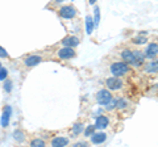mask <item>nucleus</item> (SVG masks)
I'll use <instances>...</instances> for the list:
<instances>
[{"label":"nucleus","instance_id":"1","mask_svg":"<svg viewBox=\"0 0 158 147\" xmlns=\"http://www.w3.org/2000/svg\"><path fill=\"white\" fill-rule=\"evenodd\" d=\"M131 72V67L128 63H125L124 61H117V62H113L111 65V74L113 76H125L127 74Z\"/></svg>","mask_w":158,"mask_h":147},{"label":"nucleus","instance_id":"2","mask_svg":"<svg viewBox=\"0 0 158 147\" xmlns=\"http://www.w3.org/2000/svg\"><path fill=\"white\" fill-rule=\"evenodd\" d=\"M111 99H112V93H111L110 89H100V91H98V93H96V101H98L99 105L106 106L108 102L111 101Z\"/></svg>","mask_w":158,"mask_h":147},{"label":"nucleus","instance_id":"3","mask_svg":"<svg viewBox=\"0 0 158 147\" xmlns=\"http://www.w3.org/2000/svg\"><path fill=\"white\" fill-rule=\"evenodd\" d=\"M106 85H107V89L110 91H118L120 88H123V80L118 76L108 77L106 80Z\"/></svg>","mask_w":158,"mask_h":147},{"label":"nucleus","instance_id":"4","mask_svg":"<svg viewBox=\"0 0 158 147\" xmlns=\"http://www.w3.org/2000/svg\"><path fill=\"white\" fill-rule=\"evenodd\" d=\"M57 55L61 58V59H73V58H75L77 53L74 50V47H70V46H63L62 49H59Z\"/></svg>","mask_w":158,"mask_h":147},{"label":"nucleus","instance_id":"5","mask_svg":"<svg viewBox=\"0 0 158 147\" xmlns=\"http://www.w3.org/2000/svg\"><path fill=\"white\" fill-rule=\"evenodd\" d=\"M59 16L63 17V18H73L77 16V9L74 6H65L59 9Z\"/></svg>","mask_w":158,"mask_h":147},{"label":"nucleus","instance_id":"6","mask_svg":"<svg viewBox=\"0 0 158 147\" xmlns=\"http://www.w3.org/2000/svg\"><path fill=\"white\" fill-rule=\"evenodd\" d=\"M121 59L125 63H128L129 66L136 67V59H135V55H133L132 49H124V50L121 51Z\"/></svg>","mask_w":158,"mask_h":147},{"label":"nucleus","instance_id":"7","mask_svg":"<svg viewBox=\"0 0 158 147\" xmlns=\"http://www.w3.org/2000/svg\"><path fill=\"white\" fill-rule=\"evenodd\" d=\"M145 53V57L148 58V59H153V58H156L158 55V45L154 42L149 43V45L146 46V49L144 50Z\"/></svg>","mask_w":158,"mask_h":147},{"label":"nucleus","instance_id":"8","mask_svg":"<svg viewBox=\"0 0 158 147\" xmlns=\"http://www.w3.org/2000/svg\"><path fill=\"white\" fill-rule=\"evenodd\" d=\"M133 55H135V59H136V67H140L145 63L146 57H145V53L142 50H140V49H135V50H133Z\"/></svg>","mask_w":158,"mask_h":147},{"label":"nucleus","instance_id":"9","mask_svg":"<svg viewBox=\"0 0 158 147\" xmlns=\"http://www.w3.org/2000/svg\"><path fill=\"white\" fill-rule=\"evenodd\" d=\"M144 65L146 74H158V59L153 58V59H150V62L144 63Z\"/></svg>","mask_w":158,"mask_h":147},{"label":"nucleus","instance_id":"10","mask_svg":"<svg viewBox=\"0 0 158 147\" xmlns=\"http://www.w3.org/2000/svg\"><path fill=\"white\" fill-rule=\"evenodd\" d=\"M106 139H107V134L103 133V131H95V133L91 135V143H94V145L104 143Z\"/></svg>","mask_w":158,"mask_h":147},{"label":"nucleus","instance_id":"11","mask_svg":"<svg viewBox=\"0 0 158 147\" xmlns=\"http://www.w3.org/2000/svg\"><path fill=\"white\" fill-rule=\"evenodd\" d=\"M42 58L41 55H29L24 59V65L27 67H33V66H37L38 63H41Z\"/></svg>","mask_w":158,"mask_h":147},{"label":"nucleus","instance_id":"12","mask_svg":"<svg viewBox=\"0 0 158 147\" xmlns=\"http://www.w3.org/2000/svg\"><path fill=\"white\" fill-rule=\"evenodd\" d=\"M110 125V118L107 116H100L96 118V122H95V127L98 130H103Z\"/></svg>","mask_w":158,"mask_h":147},{"label":"nucleus","instance_id":"13","mask_svg":"<svg viewBox=\"0 0 158 147\" xmlns=\"http://www.w3.org/2000/svg\"><path fill=\"white\" fill-rule=\"evenodd\" d=\"M69 141L67 138H63V137H54V138L50 141V145L52 146H54V147H65V146H67L69 145Z\"/></svg>","mask_w":158,"mask_h":147},{"label":"nucleus","instance_id":"14","mask_svg":"<svg viewBox=\"0 0 158 147\" xmlns=\"http://www.w3.org/2000/svg\"><path fill=\"white\" fill-rule=\"evenodd\" d=\"M62 43L65 46H70V47H75L79 45V38L75 37V36H69L66 38H63L62 40Z\"/></svg>","mask_w":158,"mask_h":147},{"label":"nucleus","instance_id":"15","mask_svg":"<svg viewBox=\"0 0 158 147\" xmlns=\"http://www.w3.org/2000/svg\"><path fill=\"white\" fill-rule=\"evenodd\" d=\"M83 130H85V126H83V124H75L73 126V137H78L81 133H83Z\"/></svg>","mask_w":158,"mask_h":147},{"label":"nucleus","instance_id":"16","mask_svg":"<svg viewBox=\"0 0 158 147\" xmlns=\"http://www.w3.org/2000/svg\"><path fill=\"white\" fill-rule=\"evenodd\" d=\"M127 106H128V101H127V100H124V99H118V100H116V109H118V110H124Z\"/></svg>","mask_w":158,"mask_h":147},{"label":"nucleus","instance_id":"17","mask_svg":"<svg viewBox=\"0 0 158 147\" xmlns=\"http://www.w3.org/2000/svg\"><path fill=\"white\" fill-rule=\"evenodd\" d=\"M29 145L33 146V147H44V146H46L45 141H42V139H40V138H34V139H32Z\"/></svg>","mask_w":158,"mask_h":147},{"label":"nucleus","instance_id":"18","mask_svg":"<svg viewBox=\"0 0 158 147\" xmlns=\"http://www.w3.org/2000/svg\"><path fill=\"white\" fill-rule=\"evenodd\" d=\"M94 26H95V24H94V21H92V17L91 16H87V33L88 34L92 33Z\"/></svg>","mask_w":158,"mask_h":147},{"label":"nucleus","instance_id":"19","mask_svg":"<svg viewBox=\"0 0 158 147\" xmlns=\"http://www.w3.org/2000/svg\"><path fill=\"white\" fill-rule=\"evenodd\" d=\"M95 130H96L95 125H91V126H88L87 129L85 130V137H86V138H88V137H91L94 133H95Z\"/></svg>","mask_w":158,"mask_h":147},{"label":"nucleus","instance_id":"20","mask_svg":"<svg viewBox=\"0 0 158 147\" xmlns=\"http://www.w3.org/2000/svg\"><path fill=\"white\" fill-rule=\"evenodd\" d=\"M95 20H94V24H95V26H98V24L99 21H100V8L99 7H95Z\"/></svg>","mask_w":158,"mask_h":147},{"label":"nucleus","instance_id":"21","mask_svg":"<svg viewBox=\"0 0 158 147\" xmlns=\"http://www.w3.org/2000/svg\"><path fill=\"white\" fill-rule=\"evenodd\" d=\"M132 42L135 43V45H144V43H146V38L145 37H137Z\"/></svg>","mask_w":158,"mask_h":147},{"label":"nucleus","instance_id":"22","mask_svg":"<svg viewBox=\"0 0 158 147\" xmlns=\"http://www.w3.org/2000/svg\"><path fill=\"white\" fill-rule=\"evenodd\" d=\"M15 139H17L19 142H23L24 141V133L23 131H20V130L15 131Z\"/></svg>","mask_w":158,"mask_h":147},{"label":"nucleus","instance_id":"23","mask_svg":"<svg viewBox=\"0 0 158 147\" xmlns=\"http://www.w3.org/2000/svg\"><path fill=\"white\" fill-rule=\"evenodd\" d=\"M106 108H107V110L115 109V108H116V100H113V97H112L111 101H110V102H108V104L106 105Z\"/></svg>","mask_w":158,"mask_h":147},{"label":"nucleus","instance_id":"24","mask_svg":"<svg viewBox=\"0 0 158 147\" xmlns=\"http://www.w3.org/2000/svg\"><path fill=\"white\" fill-rule=\"evenodd\" d=\"M7 75H8V71H7V68H0V80H4L7 77Z\"/></svg>","mask_w":158,"mask_h":147},{"label":"nucleus","instance_id":"25","mask_svg":"<svg viewBox=\"0 0 158 147\" xmlns=\"http://www.w3.org/2000/svg\"><path fill=\"white\" fill-rule=\"evenodd\" d=\"M4 88H6V91H7V92H11V89H12V83L9 81V80H7V81H6V84H4Z\"/></svg>","mask_w":158,"mask_h":147},{"label":"nucleus","instance_id":"26","mask_svg":"<svg viewBox=\"0 0 158 147\" xmlns=\"http://www.w3.org/2000/svg\"><path fill=\"white\" fill-rule=\"evenodd\" d=\"M0 57H4V58L8 57V53L6 51V49H3L2 46H0Z\"/></svg>","mask_w":158,"mask_h":147},{"label":"nucleus","instance_id":"27","mask_svg":"<svg viewBox=\"0 0 158 147\" xmlns=\"http://www.w3.org/2000/svg\"><path fill=\"white\" fill-rule=\"evenodd\" d=\"M7 121H8V114L7 113H4V116H3V126H7Z\"/></svg>","mask_w":158,"mask_h":147},{"label":"nucleus","instance_id":"28","mask_svg":"<svg viewBox=\"0 0 158 147\" xmlns=\"http://www.w3.org/2000/svg\"><path fill=\"white\" fill-rule=\"evenodd\" d=\"M88 2H90V4H95L96 0H88Z\"/></svg>","mask_w":158,"mask_h":147},{"label":"nucleus","instance_id":"29","mask_svg":"<svg viewBox=\"0 0 158 147\" xmlns=\"http://www.w3.org/2000/svg\"><path fill=\"white\" fill-rule=\"evenodd\" d=\"M62 0H54V3H61Z\"/></svg>","mask_w":158,"mask_h":147},{"label":"nucleus","instance_id":"30","mask_svg":"<svg viewBox=\"0 0 158 147\" xmlns=\"http://www.w3.org/2000/svg\"><path fill=\"white\" fill-rule=\"evenodd\" d=\"M0 68H2V63H0Z\"/></svg>","mask_w":158,"mask_h":147},{"label":"nucleus","instance_id":"31","mask_svg":"<svg viewBox=\"0 0 158 147\" xmlns=\"http://www.w3.org/2000/svg\"><path fill=\"white\" fill-rule=\"evenodd\" d=\"M157 45H158V43H157Z\"/></svg>","mask_w":158,"mask_h":147}]
</instances>
